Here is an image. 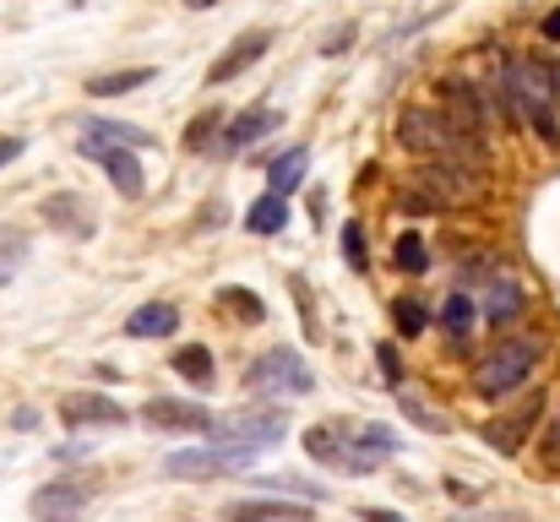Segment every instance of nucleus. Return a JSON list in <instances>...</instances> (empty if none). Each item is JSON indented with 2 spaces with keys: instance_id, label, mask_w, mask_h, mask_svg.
<instances>
[{
  "instance_id": "nucleus-1",
  "label": "nucleus",
  "mask_w": 560,
  "mask_h": 522,
  "mask_svg": "<svg viewBox=\"0 0 560 522\" xmlns=\"http://www.w3.org/2000/svg\"><path fill=\"white\" fill-rule=\"evenodd\" d=\"M397 142H402L408 153H419L424 164L435 159V164H463V170H479V174L490 164V148L474 142L446 109H419V104H408V109L397 115Z\"/></svg>"
},
{
  "instance_id": "nucleus-2",
  "label": "nucleus",
  "mask_w": 560,
  "mask_h": 522,
  "mask_svg": "<svg viewBox=\"0 0 560 522\" xmlns=\"http://www.w3.org/2000/svg\"><path fill=\"white\" fill-rule=\"evenodd\" d=\"M305 452L327 468H343V474H371L381 457L397 452V436L386 425H365L354 436H338V430H305Z\"/></svg>"
},
{
  "instance_id": "nucleus-3",
  "label": "nucleus",
  "mask_w": 560,
  "mask_h": 522,
  "mask_svg": "<svg viewBox=\"0 0 560 522\" xmlns=\"http://www.w3.org/2000/svg\"><path fill=\"white\" fill-rule=\"evenodd\" d=\"M539 353H545V344H539V338H512V344L490 348V353L474 364V392H479L485 403H495V397L517 392V386L534 375Z\"/></svg>"
},
{
  "instance_id": "nucleus-4",
  "label": "nucleus",
  "mask_w": 560,
  "mask_h": 522,
  "mask_svg": "<svg viewBox=\"0 0 560 522\" xmlns=\"http://www.w3.org/2000/svg\"><path fill=\"white\" fill-rule=\"evenodd\" d=\"M245 386L250 392H261V397H305V392H316V370L294 353V348H267L261 359H250V370H245Z\"/></svg>"
},
{
  "instance_id": "nucleus-5",
  "label": "nucleus",
  "mask_w": 560,
  "mask_h": 522,
  "mask_svg": "<svg viewBox=\"0 0 560 522\" xmlns=\"http://www.w3.org/2000/svg\"><path fill=\"white\" fill-rule=\"evenodd\" d=\"M250 463H256L250 446H223V441H212V446L170 452V457H164V474H170V479H212V474H234V468H250Z\"/></svg>"
},
{
  "instance_id": "nucleus-6",
  "label": "nucleus",
  "mask_w": 560,
  "mask_h": 522,
  "mask_svg": "<svg viewBox=\"0 0 560 522\" xmlns=\"http://www.w3.org/2000/svg\"><path fill=\"white\" fill-rule=\"evenodd\" d=\"M441 109H446L474 142L490 148V98H485V88H474L468 77H446V82H441Z\"/></svg>"
},
{
  "instance_id": "nucleus-7",
  "label": "nucleus",
  "mask_w": 560,
  "mask_h": 522,
  "mask_svg": "<svg viewBox=\"0 0 560 522\" xmlns=\"http://www.w3.org/2000/svg\"><path fill=\"white\" fill-rule=\"evenodd\" d=\"M283 414L278 408H245V414H223L218 425H212V436L223 441V446H250V452H261V446H272L278 436H283Z\"/></svg>"
},
{
  "instance_id": "nucleus-8",
  "label": "nucleus",
  "mask_w": 560,
  "mask_h": 522,
  "mask_svg": "<svg viewBox=\"0 0 560 522\" xmlns=\"http://www.w3.org/2000/svg\"><path fill=\"white\" fill-rule=\"evenodd\" d=\"M88 501H93V485H82V479H55V485H44V490L27 501V512H33V522H77L88 512Z\"/></svg>"
},
{
  "instance_id": "nucleus-9",
  "label": "nucleus",
  "mask_w": 560,
  "mask_h": 522,
  "mask_svg": "<svg viewBox=\"0 0 560 522\" xmlns=\"http://www.w3.org/2000/svg\"><path fill=\"white\" fill-rule=\"evenodd\" d=\"M60 419L71 425V430H115V425H126V408L109 397V392H66L60 397Z\"/></svg>"
},
{
  "instance_id": "nucleus-10",
  "label": "nucleus",
  "mask_w": 560,
  "mask_h": 522,
  "mask_svg": "<svg viewBox=\"0 0 560 522\" xmlns=\"http://www.w3.org/2000/svg\"><path fill=\"white\" fill-rule=\"evenodd\" d=\"M272 49V33H261V27H250V33H240L212 66H207V88H223V82H234V77H245L261 55Z\"/></svg>"
},
{
  "instance_id": "nucleus-11",
  "label": "nucleus",
  "mask_w": 560,
  "mask_h": 522,
  "mask_svg": "<svg viewBox=\"0 0 560 522\" xmlns=\"http://www.w3.org/2000/svg\"><path fill=\"white\" fill-rule=\"evenodd\" d=\"M278 120H283V115H278L272 104H250V109H240V115L223 126V137H218V153H229V159H234V153L256 148L267 131H278Z\"/></svg>"
},
{
  "instance_id": "nucleus-12",
  "label": "nucleus",
  "mask_w": 560,
  "mask_h": 522,
  "mask_svg": "<svg viewBox=\"0 0 560 522\" xmlns=\"http://www.w3.org/2000/svg\"><path fill=\"white\" fill-rule=\"evenodd\" d=\"M413 185L419 190H430L435 201H468L474 190H479V170H463V164H424V170L413 174Z\"/></svg>"
},
{
  "instance_id": "nucleus-13",
  "label": "nucleus",
  "mask_w": 560,
  "mask_h": 522,
  "mask_svg": "<svg viewBox=\"0 0 560 522\" xmlns=\"http://www.w3.org/2000/svg\"><path fill=\"white\" fill-rule=\"evenodd\" d=\"M142 419H148V425H159V430H180V436H186V430L201 436V430H212V425H218L201 403H186V397H153V403L142 408Z\"/></svg>"
},
{
  "instance_id": "nucleus-14",
  "label": "nucleus",
  "mask_w": 560,
  "mask_h": 522,
  "mask_svg": "<svg viewBox=\"0 0 560 522\" xmlns=\"http://www.w3.org/2000/svg\"><path fill=\"white\" fill-rule=\"evenodd\" d=\"M539 414H545V397L534 392L517 414H506V419H495V425H485V441L495 446V452H523V441H528V430L539 425Z\"/></svg>"
},
{
  "instance_id": "nucleus-15",
  "label": "nucleus",
  "mask_w": 560,
  "mask_h": 522,
  "mask_svg": "<svg viewBox=\"0 0 560 522\" xmlns=\"http://www.w3.org/2000/svg\"><path fill=\"white\" fill-rule=\"evenodd\" d=\"M311 518H316V507H305V501H267V496L223 507V522H311Z\"/></svg>"
},
{
  "instance_id": "nucleus-16",
  "label": "nucleus",
  "mask_w": 560,
  "mask_h": 522,
  "mask_svg": "<svg viewBox=\"0 0 560 522\" xmlns=\"http://www.w3.org/2000/svg\"><path fill=\"white\" fill-rule=\"evenodd\" d=\"M77 148L88 153V159H98V153H109V148H148V131H137V126H120V120H93V126H82V137H77Z\"/></svg>"
},
{
  "instance_id": "nucleus-17",
  "label": "nucleus",
  "mask_w": 560,
  "mask_h": 522,
  "mask_svg": "<svg viewBox=\"0 0 560 522\" xmlns=\"http://www.w3.org/2000/svg\"><path fill=\"white\" fill-rule=\"evenodd\" d=\"M523 305H528L523 283H512V278H490V283H485V305H479V316H485L490 327H506V322L523 316Z\"/></svg>"
},
{
  "instance_id": "nucleus-18",
  "label": "nucleus",
  "mask_w": 560,
  "mask_h": 522,
  "mask_svg": "<svg viewBox=\"0 0 560 522\" xmlns=\"http://www.w3.org/2000/svg\"><path fill=\"white\" fill-rule=\"evenodd\" d=\"M44 218H49L55 229H66L71 240H88V234H93V212H88V201L71 196V190H66V196H49V201H44Z\"/></svg>"
},
{
  "instance_id": "nucleus-19",
  "label": "nucleus",
  "mask_w": 560,
  "mask_h": 522,
  "mask_svg": "<svg viewBox=\"0 0 560 522\" xmlns=\"http://www.w3.org/2000/svg\"><path fill=\"white\" fill-rule=\"evenodd\" d=\"M175 327H180V311L164 305V300H153V305H142V311L126 316V333L131 338H175Z\"/></svg>"
},
{
  "instance_id": "nucleus-20",
  "label": "nucleus",
  "mask_w": 560,
  "mask_h": 522,
  "mask_svg": "<svg viewBox=\"0 0 560 522\" xmlns=\"http://www.w3.org/2000/svg\"><path fill=\"white\" fill-rule=\"evenodd\" d=\"M98 164L109 170V179H115V190H120V196H131V201L142 196V185H148V179H142V164H137V153H131V148H109V153H98Z\"/></svg>"
},
{
  "instance_id": "nucleus-21",
  "label": "nucleus",
  "mask_w": 560,
  "mask_h": 522,
  "mask_svg": "<svg viewBox=\"0 0 560 522\" xmlns=\"http://www.w3.org/2000/svg\"><path fill=\"white\" fill-rule=\"evenodd\" d=\"M148 82H159V71H153V66H131V71H104V77H93L88 93H93V98H120V93H131V88H148Z\"/></svg>"
},
{
  "instance_id": "nucleus-22",
  "label": "nucleus",
  "mask_w": 560,
  "mask_h": 522,
  "mask_svg": "<svg viewBox=\"0 0 560 522\" xmlns=\"http://www.w3.org/2000/svg\"><path fill=\"white\" fill-rule=\"evenodd\" d=\"M283 223H289V196H272V190L245 212V229L250 234H283Z\"/></svg>"
},
{
  "instance_id": "nucleus-23",
  "label": "nucleus",
  "mask_w": 560,
  "mask_h": 522,
  "mask_svg": "<svg viewBox=\"0 0 560 522\" xmlns=\"http://www.w3.org/2000/svg\"><path fill=\"white\" fill-rule=\"evenodd\" d=\"M170 364H175V375H186L190 386H212V353L201 344H186L170 353Z\"/></svg>"
},
{
  "instance_id": "nucleus-24",
  "label": "nucleus",
  "mask_w": 560,
  "mask_h": 522,
  "mask_svg": "<svg viewBox=\"0 0 560 522\" xmlns=\"http://www.w3.org/2000/svg\"><path fill=\"white\" fill-rule=\"evenodd\" d=\"M305 159H311L305 148H289V153H283V159L267 170V190H272V196H289V190L305 179Z\"/></svg>"
},
{
  "instance_id": "nucleus-25",
  "label": "nucleus",
  "mask_w": 560,
  "mask_h": 522,
  "mask_svg": "<svg viewBox=\"0 0 560 522\" xmlns=\"http://www.w3.org/2000/svg\"><path fill=\"white\" fill-rule=\"evenodd\" d=\"M474 322H479V311H474L468 294H446V300H441V327H446L452 338H468Z\"/></svg>"
},
{
  "instance_id": "nucleus-26",
  "label": "nucleus",
  "mask_w": 560,
  "mask_h": 522,
  "mask_svg": "<svg viewBox=\"0 0 560 522\" xmlns=\"http://www.w3.org/2000/svg\"><path fill=\"white\" fill-rule=\"evenodd\" d=\"M22 262H27V234L0 223V289L16 278V267H22Z\"/></svg>"
},
{
  "instance_id": "nucleus-27",
  "label": "nucleus",
  "mask_w": 560,
  "mask_h": 522,
  "mask_svg": "<svg viewBox=\"0 0 560 522\" xmlns=\"http://www.w3.org/2000/svg\"><path fill=\"white\" fill-rule=\"evenodd\" d=\"M392 262H397V272H424V267H430V251H424V240H419V234H397Z\"/></svg>"
},
{
  "instance_id": "nucleus-28",
  "label": "nucleus",
  "mask_w": 560,
  "mask_h": 522,
  "mask_svg": "<svg viewBox=\"0 0 560 522\" xmlns=\"http://www.w3.org/2000/svg\"><path fill=\"white\" fill-rule=\"evenodd\" d=\"M218 305L234 311L240 322H267V311H261V300H256L250 289H218Z\"/></svg>"
},
{
  "instance_id": "nucleus-29",
  "label": "nucleus",
  "mask_w": 560,
  "mask_h": 522,
  "mask_svg": "<svg viewBox=\"0 0 560 522\" xmlns=\"http://www.w3.org/2000/svg\"><path fill=\"white\" fill-rule=\"evenodd\" d=\"M218 126H229V115H223V109H207V115H196V120L186 126V148H190V153L212 148V131H218Z\"/></svg>"
},
{
  "instance_id": "nucleus-30",
  "label": "nucleus",
  "mask_w": 560,
  "mask_h": 522,
  "mask_svg": "<svg viewBox=\"0 0 560 522\" xmlns=\"http://www.w3.org/2000/svg\"><path fill=\"white\" fill-rule=\"evenodd\" d=\"M392 322H397L402 338H419V333H424V305H419L413 294H402V300H392Z\"/></svg>"
},
{
  "instance_id": "nucleus-31",
  "label": "nucleus",
  "mask_w": 560,
  "mask_h": 522,
  "mask_svg": "<svg viewBox=\"0 0 560 522\" xmlns=\"http://www.w3.org/2000/svg\"><path fill=\"white\" fill-rule=\"evenodd\" d=\"M343 262H349L354 272H365V267H371V251H365V229H360V218H354V223H343Z\"/></svg>"
},
{
  "instance_id": "nucleus-32",
  "label": "nucleus",
  "mask_w": 560,
  "mask_h": 522,
  "mask_svg": "<svg viewBox=\"0 0 560 522\" xmlns=\"http://www.w3.org/2000/svg\"><path fill=\"white\" fill-rule=\"evenodd\" d=\"M397 403H402V408H408V414H413V419H419L424 430H441V419H435V414H430V408H424V403H419V397L408 392V386H397Z\"/></svg>"
},
{
  "instance_id": "nucleus-33",
  "label": "nucleus",
  "mask_w": 560,
  "mask_h": 522,
  "mask_svg": "<svg viewBox=\"0 0 560 522\" xmlns=\"http://www.w3.org/2000/svg\"><path fill=\"white\" fill-rule=\"evenodd\" d=\"M545 463H550V468H560V408H556V419L545 425Z\"/></svg>"
},
{
  "instance_id": "nucleus-34",
  "label": "nucleus",
  "mask_w": 560,
  "mask_h": 522,
  "mask_svg": "<svg viewBox=\"0 0 560 522\" xmlns=\"http://www.w3.org/2000/svg\"><path fill=\"white\" fill-rule=\"evenodd\" d=\"M22 148H27L22 137H0V170H5L11 159H22Z\"/></svg>"
},
{
  "instance_id": "nucleus-35",
  "label": "nucleus",
  "mask_w": 560,
  "mask_h": 522,
  "mask_svg": "<svg viewBox=\"0 0 560 522\" xmlns=\"http://www.w3.org/2000/svg\"><path fill=\"white\" fill-rule=\"evenodd\" d=\"M381 370H386V381H392V386H402V370H397V353H392V348L381 344Z\"/></svg>"
},
{
  "instance_id": "nucleus-36",
  "label": "nucleus",
  "mask_w": 560,
  "mask_h": 522,
  "mask_svg": "<svg viewBox=\"0 0 560 522\" xmlns=\"http://www.w3.org/2000/svg\"><path fill=\"white\" fill-rule=\"evenodd\" d=\"M360 522H408V518H402V512H386V507H365Z\"/></svg>"
},
{
  "instance_id": "nucleus-37",
  "label": "nucleus",
  "mask_w": 560,
  "mask_h": 522,
  "mask_svg": "<svg viewBox=\"0 0 560 522\" xmlns=\"http://www.w3.org/2000/svg\"><path fill=\"white\" fill-rule=\"evenodd\" d=\"M354 33H360V27H338V33H332V44H322V49H327V55H338V49H349V38H354Z\"/></svg>"
},
{
  "instance_id": "nucleus-38",
  "label": "nucleus",
  "mask_w": 560,
  "mask_h": 522,
  "mask_svg": "<svg viewBox=\"0 0 560 522\" xmlns=\"http://www.w3.org/2000/svg\"><path fill=\"white\" fill-rule=\"evenodd\" d=\"M539 33H545L550 44H560V5H556V11H550V16H545V22H539Z\"/></svg>"
},
{
  "instance_id": "nucleus-39",
  "label": "nucleus",
  "mask_w": 560,
  "mask_h": 522,
  "mask_svg": "<svg viewBox=\"0 0 560 522\" xmlns=\"http://www.w3.org/2000/svg\"><path fill=\"white\" fill-rule=\"evenodd\" d=\"M190 5H196V11H207V5H218V0H190Z\"/></svg>"
}]
</instances>
